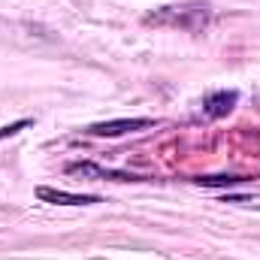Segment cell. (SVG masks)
<instances>
[{
	"label": "cell",
	"mask_w": 260,
	"mask_h": 260,
	"mask_svg": "<svg viewBox=\"0 0 260 260\" xmlns=\"http://www.w3.org/2000/svg\"><path fill=\"white\" fill-rule=\"evenodd\" d=\"M209 3L206 0H185V3H170L160 6L154 12H148L142 21L154 24V27H170V30H188V34H200L209 24Z\"/></svg>",
	"instance_id": "6da1fadb"
},
{
	"label": "cell",
	"mask_w": 260,
	"mask_h": 260,
	"mask_svg": "<svg viewBox=\"0 0 260 260\" xmlns=\"http://www.w3.org/2000/svg\"><path fill=\"white\" fill-rule=\"evenodd\" d=\"M67 173H73V176H85V179H100V182H142V176H136V173L106 170V167L91 164V160H73V164H67Z\"/></svg>",
	"instance_id": "7a4b0ae2"
},
{
	"label": "cell",
	"mask_w": 260,
	"mask_h": 260,
	"mask_svg": "<svg viewBox=\"0 0 260 260\" xmlns=\"http://www.w3.org/2000/svg\"><path fill=\"white\" fill-rule=\"evenodd\" d=\"M154 124V118H112V121H100V124H91L88 133L91 136H124L133 130H145Z\"/></svg>",
	"instance_id": "3957f363"
},
{
	"label": "cell",
	"mask_w": 260,
	"mask_h": 260,
	"mask_svg": "<svg viewBox=\"0 0 260 260\" xmlns=\"http://www.w3.org/2000/svg\"><path fill=\"white\" fill-rule=\"evenodd\" d=\"M37 197L43 203H55V206H91L100 203V197L94 194H70V191H58V188H37Z\"/></svg>",
	"instance_id": "277c9868"
},
{
	"label": "cell",
	"mask_w": 260,
	"mask_h": 260,
	"mask_svg": "<svg viewBox=\"0 0 260 260\" xmlns=\"http://www.w3.org/2000/svg\"><path fill=\"white\" fill-rule=\"evenodd\" d=\"M236 100H239L236 91H215V94H209V97L203 100V112H206L209 118H224V115L236 106Z\"/></svg>",
	"instance_id": "5b68a950"
},
{
	"label": "cell",
	"mask_w": 260,
	"mask_h": 260,
	"mask_svg": "<svg viewBox=\"0 0 260 260\" xmlns=\"http://www.w3.org/2000/svg\"><path fill=\"white\" fill-rule=\"evenodd\" d=\"M239 182H245V179L242 176H200L197 179V185H203V188H230Z\"/></svg>",
	"instance_id": "8992f818"
},
{
	"label": "cell",
	"mask_w": 260,
	"mask_h": 260,
	"mask_svg": "<svg viewBox=\"0 0 260 260\" xmlns=\"http://www.w3.org/2000/svg\"><path fill=\"white\" fill-rule=\"evenodd\" d=\"M27 124H30V121H27V118H21V121H15V124H6V127L0 130V142H3V139H6V136H15V133H18V130H24V127H27Z\"/></svg>",
	"instance_id": "52a82bcc"
}]
</instances>
